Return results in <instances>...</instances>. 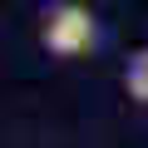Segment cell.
<instances>
[{"mask_svg": "<svg viewBox=\"0 0 148 148\" xmlns=\"http://www.w3.org/2000/svg\"><path fill=\"white\" fill-rule=\"evenodd\" d=\"M123 84H128V94H133L138 104H148V49H138V54L128 59V69H123Z\"/></svg>", "mask_w": 148, "mask_h": 148, "instance_id": "obj_2", "label": "cell"}, {"mask_svg": "<svg viewBox=\"0 0 148 148\" xmlns=\"http://www.w3.org/2000/svg\"><path fill=\"white\" fill-rule=\"evenodd\" d=\"M40 40H45V49H49V54L74 59V54L94 49V40H99V20H94V10H89V5L64 0V5H49V10H45Z\"/></svg>", "mask_w": 148, "mask_h": 148, "instance_id": "obj_1", "label": "cell"}]
</instances>
